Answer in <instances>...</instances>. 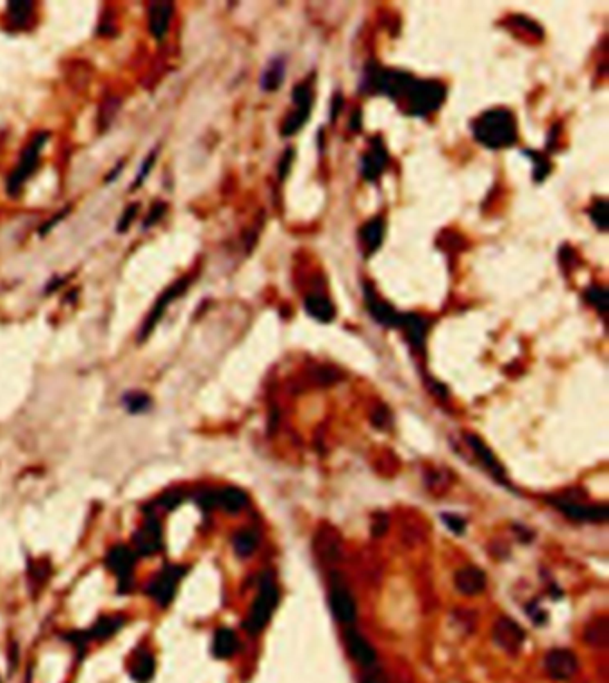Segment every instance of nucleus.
Returning a JSON list of instances; mask_svg holds the SVG:
<instances>
[{"label":"nucleus","instance_id":"nucleus-5","mask_svg":"<svg viewBox=\"0 0 609 683\" xmlns=\"http://www.w3.org/2000/svg\"><path fill=\"white\" fill-rule=\"evenodd\" d=\"M186 569L181 566H164L147 585V594L160 606L170 605L175 596L177 585L184 576Z\"/></svg>","mask_w":609,"mask_h":683},{"label":"nucleus","instance_id":"nucleus-40","mask_svg":"<svg viewBox=\"0 0 609 683\" xmlns=\"http://www.w3.org/2000/svg\"><path fill=\"white\" fill-rule=\"evenodd\" d=\"M367 683H374V682H367Z\"/></svg>","mask_w":609,"mask_h":683},{"label":"nucleus","instance_id":"nucleus-36","mask_svg":"<svg viewBox=\"0 0 609 683\" xmlns=\"http://www.w3.org/2000/svg\"><path fill=\"white\" fill-rule=\"evenodd\" d=\"M164 209H166V206H164L163 202L154 204V207H152V209H151V215H148L147 221H145V227H148V225H152V224H156L157 219H160L161 216H163Z\"/></svg>","mask_w":609,"mask_h":683},{"label":"nucleus","instance_id":"nucleus-12","mask_svg":"<svg viewBox=\"0 0 609 683\" xmlns=\"http://www.w3.org/2000/svg\"><path fill=\"white\" fill-rule=\"evenodd\" d=\"M552 503L556 505L559 511L565 514L566 517L575 521H597V523H602V521L608 519L609 508L604 507V505H597V507H588V505H581V503H572L568 499H557L554 498Z\"/></svg>","mask_w":609,"mask_h":683},{"label":"nucleus","instance_id":"nucleus-32","mask_svg":"<svg viewBox=\"0 0 609 683\" xmlns=\"http://www.w3.org/2000/svg\"><path fill=\"white\" fill-rule=\"evenodd\" d=\"M182 499H184V495H182L181 489H170L160 496L157 503H160L164 511H172V508L177 507Z\"/></svg>","mask_w":609,"mask_h":683},{"label":"nucleus","instance_id":"nucleus-18","mask_svg":"<svg viewBox=\"0 0 609 683\" xmlns=\"http://www.w3.org/2000/svg\"><path fill=\"white\" fill-rule=\"evenodd\" d=\"M154 671H156V662H154V657H152L148 649L142 648L138 651H134L129 666V673L134 682L148 683L154 676Z\"/></svg>","mask_w":609,"mask_h":683},{"label":"nucleus","instance_id":"nucleus-35","mask_svg":"<svg viewBox=\"0 0 609 683\" xmlns=\"http://www.w3.org/2000/svg\"><path fill=\"white\" fill-rule=\"evenodd\" d=\"M136 211H138V204H133L130 207H127L126 215H124V218H122L120 224H118V230H120V232H126L130 221L136 218Z\"/></svg>","mask_w":609,"mask_h":683},{"label":"nucleus","instance_id":"nucleus-31","mask_svg":"<svg viewBox=\"0 0 609 683\" xmlns=\"http://www.w3.org/2000/svg\"><path fill=\"white\" fill-rule=\"evenodd\" d=\"M584 298H586L588 304H592V306L595 307V309L601 310L602 314L606 313V301H608V295H606L604 289L599 288V286H592V288L584 293Z\"/></svg>","mask_w":609,"mask_h":683},{"label":"nucleus","instance_id":"nucleus-33","mask_svg":"<svg viewBox=\"0 0 609 683\" xmlns=\"http://www.w3.org/2000/svg\"><path fill=\"white\" fill-rule=\"evenodd\" d=\"M592 218L601 230L608 228V204H606V200H599V202L593 204Z\"/></svg>","mask_w":609,"mask_h":683},{"label":"nucleus","instance_id":"nucleus-25","mask_svg":"<svg viewBox=\"0 0 609 683\" xmlns=\"http://www.w3.org/2000/svg\"><path fill=\"white\" fill-rule=\"evenodd\" d=\"M124 623H126V619L122 617V615H102V617L91 626L88 635L99 640L109 639V637H113L118 630H120Z\"/></svg>","mask_w":609,"mask_h":683},{"label":"nucleus","instance_id":"nucleus-24","mask_svg":"<svg viewBox=\"0 0 609 683\" xmlns=\"http://www.w3.org/2000/svg\"><path fill=\"white\" fill-rule=\"evenodd\" d=\"M238 651V637L229 628H220L213 639V655L216 658H231Z\"/></svg>","mask_w":609,"mask_h":683},{"label":"nucleus","instance_id":"nucleus-19","mask_svg":"<svg viewBox=\"0 0 609 683\" xmlns=\"http://www.w3.org/2000/svg\"><path fill=\"white\" fill-rule=\"evenodd\" d=\"M398 327L404 330L413 348L420 350L424 346L425 334H427V321L422 316H418V314H402Z\"/></svg>","mask_w":609,"mask_h":683},{"label":"nucleus","instance_id":"nucleus-4","mask_svg":"<svg viewBox=\"0 0 609 683\" xmlns=\"http://www.w3.org/2000/svg\"><path fill=\"white\" fill-rule=\"evenodd\" d=\"M45 143H47V134L39 132L36 134L35 138H32V141L27 145L22 157H20V163H18V166L14 168L13 173H11L8 179L9 195H17L18 191L22 189L23 182L36 172V168H38L39 163V150L44 148Z\"/></svg>","mask_w":609,"mask_h":683},{"label":"nucleus","instance_id":"nucleus-37","mask_svg":"<svg viewBox=\"0 0 609 683\" xmlns=\"http://www.w3.org/2000/svg\"><path fill=\"white\" fill-rule=\"evenodd\" d=\"M443 521L447 523V526H449L452 532H456V533H461L463 530H465V521L461 519V517H458V516H443Z\"/></svg>","mask_w":609,"mask_h":683},{"label":"nucleus","instance_id":"nucleus-7","mask_svg":"<svg viewBox=\"0 0 609 683\" xmlns=\"http://www.w3.org/2000/svg\"><path fill=\"white\" fill-rule=\"evenodd\" d=\"M577 669H579V660L570 649H552L545 657V673L549 675V678L556 680V682L570 680L577 673Z\"/></svg>","mask_w":609,"mask_h":683},{"label":"nucleus","instance_id":"nucleus-11","mask_svg":"<svg viewBox=\"0 0 609 683\" xmlns=\"http://www.w3.org/2000/svg\"><path fill=\"white\" fill-rule=\"evenodd\" d=\"M186 286H188V279L179 280V282H175L173 286H170V288L166 289V291H164L160 298H157L156 306L152 307L151 314H148L147 319H145V323H143L142 332H139V339L147 337V335L151 334L152 330H154V327L157 325V321L163 318V314H164V310H166V307H168L170 304L175 300V297H179V295L184 291Z\"/></svg>","mask_w":609,"mask_h":683},{"label":"nucleus","instance_id":"nucleus-27","mask_svg":"<svg viewBox=\"0 0 609 683\" xmlns=\"http://www.w3.org/2000/svg\"><path fill=\"white\" fill-rule=\"evenodd\" d=\"M608 637H609L608 635V619L599 617V619H595V623L588 626L584 639H586V642L590 646H597V648H601V646L608 644Z\"/></svg>","mask_w":609,"mask_h":683},{"label":"nucleus","instance_id":"nucleus-10","mask_svg":"<svg viewBox=\"0 0 609 683\" xmlns=\"http://www.w3.org/2000/svg\"><path fill=\"white\" fill-rule=\"evenodd\" d=\"M329 603H331V611H333L334 617L340 623H354L356 617H358V608H356L354 597H352L347 587H343L342 584H333L331 593H329Z\"/></svg>","mask_w":609,"mask_h":683},{"label":"nucleus","instance_id":"nucleus-6","mask_svg":"<svg viewBox=\"0 0 609 683\" xmlns=\"http://www.w3.org/2000/svg\"><path fill=\"white\" fill-rule=\"evenodd\" d=\"M136 564V553L124 544L113 546L106 555V566L118 578V591L129 593L133 591V571Z\"/></svg>","mask_w":609,"mask_h":683},{"label":"nucleus","instance_id":"nucleus-8","mask_svg":"<svg viewBox=\"0 0 609 683\" xmlns=\"http://www.w3.org/2000/svg\"><path fill=\"white\" fill-rule=\"evenodd\" d=\"M163 548V530L156 516H148L142 528L134 533V550L143 557H152Z\"/></svg>","mask_w":609,"mask_h":683},{"label":"nucleus","instance_id":"nucleus-30","mask_svg":"<svg viewBox=\"0 0 609 683\" xmlns=\"http://www.w3.org/2000/svg\"><path fill=\"white\" fill-rule=\"evenodd\" d=\"M124 404H126L129 413L138 414L151 407V398L147 395H143V393H130V395H127L124 398Z\"/></svg>","mask_w":609,"mask_h":683},{"label":"nucleus","instance_id":"nucleus-3","mask_svg":"<svg viewBox=\"0 0 609 683\" xmlns=\"http://www.w3.org/2000/svg\"><path fill=\"white\" fill-rule=\"evenodd\" d=\"M445 93V86L440 82L415 81L404 95L407 100V112L415 117H427L443 103Z\"/></svg>","mask_w":609,"mask_h":683},{"label":"nucleus","instance_id":"nucleus-14","mask_svg":"<svg viewBox=\"0 0 609 683\" xmlns=\"http://www.w3.org/2000/svg\"><path fill=\"white\" fill-rule=\"evenodd\" d=\"M343 639H345L347 651H349L350 657L358 662L359 666L370 667L376 664L377 660L376 649L371 648V646L368 644V640L365 639L361 633L356 632L354 628H347Z\"/></svg>","mask_w":609,"mask_h":683},{"label":"nucleus","instance_id":"nucleus-13","mask_svg":"<svg viewBox=\"0 0 609 683\" xmlns=\"http://www.w3.org/2000/svg\"><path fill=\"white\" fill-rule=\"evenodd\" d=\"M173 17V4L166 0H156L148 4V30L151 34L161 41L168 34L170 22Z\"/></svg>","mask_w":609,"mask_h":683},{"label":"nucleus","instance_id":"nucleus-34","mask_svg":"<svg viewBox=\"0 0 609 683\" xmlns=\"http://www.w3.org/2000/svg\"><path fill=\"white\" fill-rule=\"evenodd\" d=\"M154 163H156V152H151L148 154V157L145 159V163L142 164V170H139V173H138V177H136V182H134V188H138L139 186V182L145 179V177L151 173V168L154 166Z\"/></svg>","mask_w":609,"mask_h":683},{"label":"nucleus","instance_id":"nucleus-26","mask_svg":"<svg viewBox=\"0 0 609 683\" xmlns=\"http://www.w3.org/2000/svg\"><path fill=\"white\" fill-rule=\"evenodd\" d=\"M260 541H258V535L252 530H242L233 537V546L234 551L240 555V557H249L255 551Z\"/></svg>","mask_w":609,"mask_h":683},{"label":"nucleus","instance_id":"nucleus-21","mask_svg":"<svg viewBox=\"0 0 609 683\" xmlns=\"http://www.w3.org/2000/svg\"><path fill=\"white\" fill-rule=\"evenodd\" d=\"M383 236H385V219L377 216L367 221L359 230V241H361L365 254H374L383 243Z\"/></svg>","mask_w":609,"mask_h":683},{"label":"nucleus","instance_id":"nucleus-17","mask_svg":"<svg viewBox=\"0 0 609 683\" xmlns=\"http://www.w3.org/2000/svg\"><path fill=\"white\" fill-rule=\"evenodd\" d=\"M454 584H456V589L465 596H476L486 589V575L481 567H461L454 576Z\"/></svg>","mask_w":609,"mask_h":683},{"label":"nucleus","instance_id":"nucleus-38","mask_svg":"<svg viewBox=\"0 0 609 683\" xmlns=\"http://www.w3.org/2000/svg\"><path fill=\"white\" fill-rule=\"evenodd\" d=\"M377 519L379 521H374V526H371V530H374V535H383V533L386 532V528H388V519H386V516L385 514H380V516H377Z\"/></svg>","mask_w":609,"mask_h":683},{"label":"nucleus","instance_id":"nucleus-1","mask_svg":"<svg viewBox=\"0 0 609 683\" xmlns=\"http://www.w3.org/2000/svg\"><path fill=\"white\" fill-rule=\"evenodd\" d=\"M472 129H474V136L477 141L488 148H495V150L514 145L519 138L516 121H514L513 115L505 109H492V111L483 112L474 121Z\"/></svg>","mask_w":609,"mask_h":683},{"label":"nucleus","instance_id":"nucleus-16","mask_svg":"<svg viewBox=\"0 0 609 683\" xmlns=\"http://www.w3.org/2000/svg\"><path fill=\"white\" fill-rule=\"evenodd\" d=\"M388 166V152L380 139H374L370 143V150L363 155L361 161V173L367 181H376L380 173Z\"/></svg>","mask_w":609,"mask_h":683},{"label":"nucleus","instance_id":"nucleus-22","mask_svg":"<svg viewBox=\"0 0 609 683\" xmlns=\"http://www.w3.org/2000/svg\"><path fill=\"white\" fill-rule=\"evenodd\" d=\"M467 439H468V444H470L472 450H474V453H476V455H477V459H479L481 462H483L484 468L488 469V471L492 473L493 477L497 478L499 482L505 484L504 468H502V466L499 464L497 457L493 455L492 450H490V448L486 446V444H484L479 437H476V435H467Z\"/></svg>","mask_w":609,"mask_h":683},{"label":"nucleus","instance_id":"nucleus-15","mask_svg":"<svg viewBox=\"0 0 609 683\" xmlns=\"http://www.w3.org/2000/svg\"><path fill=\"white\" fill-rule=\"evenodd\" d=\"M365 297H367V306L371 314V318L376 319L377 323H380V325H385V327L389 328H395L400 325L402 314H398L397 310L389 306V304H386L385 300L377 298L376 293H374V289H371L370 286L365 288Z\"/></svg>","mask_w":609,"mask_h":683},{"label":"nucleus","instance_id":"nucleus-28","mask_svg":"<svg viewBox=\"0 0 609 683\" xmlns=\"http://www.w3.org/2000/svg\"><path fill=\"white\" fill-rule=\"evenodd\" d=\"M30 9L32 4L30 2H11L8 6V17L9 22L13 27H23L30 18Z\"/></svg>","mask_w":609,"mask_h":683},{"label":"nucleus","instance_id":"nucleus-20","mask_svg":"<svg viewBox=\"0 0 609 683\" xmlns=\"http://www.w3.org/2000/svg\"><path fill=\"white\" fill-rule=\"evenodd\" d=\"M304 307H306L307 314L313 316L315 319L322 323L333 321L336 316V309H334L333 301L329 300L322 293H309L304 300Z\"/></svg>","mask_w":609,"mask_h":683},{"label":"nucleus","instance_id":"nucleus-9","mask_svg":"<svg viewBox=\"0 0 609 683\" xmlns=\"http://www.w3.org/2000/svg\"><path fill=\"white\" fill-rule=\"evenodd\" d=\"M493 640L495 644L501 646L508 653H516L525 642V632L516 621L511 617H501L497 619V623L493 624Z\"/></svg>","mask_w":609,"mask_h":683},{"label":"nucleus","instance_id":"nucleus-29","mask_svg":"<svg viewBox=\"0 0 609 683\" xmlns=\"http://www.w3.org/2000/svg\"><path fill=\"white\" fill-rule=\"evenodd\" d=\"M281 81H282V63L281 61H273L263 75V88L268 91H272L281 84Z\"/></svg>","mask_w":609,"mask_h":683},{"label":"nucleus","instance_id":"nucleus-2","mask_svg":"<svg viewBox=\"0 0 609 683\" xmlns=\"http://www.w3.org/2000/svg\"><path fill=\"white\" fill-rule=\"evenodd\" d=\"M277 603H279V591H277L273 575L270 571H264L260 578V591H258L254 605L251 606L249 617L243 623V628L246 632L251 635H258L260 632H263L270 617H272L273 611H276Z\"/></svg>","mask_w":609,"mask_h":683},{"label":"nucleus","instance_id":"nucleus-23","mask_svg":"<svg viewBox=\"0 0 609 683\" xmlns=\"http://www.w3.org/2000/svg\"><path fill=\"white\" fill-rule=\"evenodd\" d=\"M246 503H249V498L238 487H224L220 491H215V507L224 508L231 514L243 511Z\"/></svg>","mask_w":609,"mask_h":683},{"label":"nucleus","instance_id":"nucleus-39","mask_svg":"<svg viewBox=\"0 0 609 683\" xmlns=\"http://www.w3.org/2000/svg\"><path fill=\"white\" fill-rule=\"evenodd\" d=\"M290 163H291V150H288L284 154V161L279 164V177H281V179L288 173V170H290Z\"/></svg>","mask_w":609,"mask_h":683}]
</instances>
